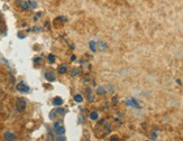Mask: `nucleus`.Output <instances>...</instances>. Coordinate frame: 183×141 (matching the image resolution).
I'll return each instance as SVG.
<instances>
[{"instance_id": "19", "label": "nucleus", "mask_w": 183, "mask_h": 141, "mask_svg": "<svg viewBox=\"0 0 183 141\" xmlns=\"http://www.w3.org/2000/svg\"><path fill=\"white\" fill-rule=\"evenodd\" d=\"M1 95H2V92H1V91H0V98H1Z\"/></svg>"}, {"instance_id": "5", "label": "nucleus", "mask_w": 183, "mask_h": 141, "mask_svg": "<svg viewBox=\"0 0 183 141\" xmlns=\"http://www.w3.org/2000/svg\"><path fill=\"white\" fill-rule=\"evenodd\" d=\"M45 78L48 82H53V81H55V75L53 72H47V73H45Z\"/></svg>"}, {"instance_id": "12", "label": "nucleus", "mask_w": 183, "mask_h": 141, "mask_svg": "<svg viewBox=\"0 0 183 141\" xmlns=\"http://www.w3.org/2000/svg\"><path fill=\"white\" fill-rule=\"evenodd\" d=\"M90 49H91L92 51H97V48H96V46H97V44H96V41H90Z\"/></svg>"}, {"instance_id": "14", "label": "nucleus", "mask_w": 183, "mask_h": 141, "mask_svg": "<svg viewBox=\"0 0 183 141\" xmlns=\"http://www.w3.org/2000/svg\"><path fill=\"white\" fill-rule=\"evenodd\" d=\"M105 88H102V86H100L99 89H98V94H100V95H102V94H105Z\"/></svg>"}, {"instance_id": "2", "label": "nucleus", "mask_w": 183, "mask_h": 141, "mask_svg": "<svg viewBox=\"0 0 183 141\" xmlns=\"http://www.w3.org/2000/svg\"><path fill=\"white\" fill-rule=\"evenodd\" d=\"M65 114V110L60 108V109H54L52 110V112L50 113V118L51 120H55V119H59L60 116H63Z\"/></svg>"}, {"instance_id": "7", "label": "nucleus", "mask_w": 183, "mask_h": 141, "mask_svg": "<svg viewBox=\"0 0 183 141\" xmlns=\"http://www.w3.org/2000/svg\"><path fill=\"white\" fill-rule=\"evenodd\" d=\"M5 139H6V140H15L16 137H15V134L11 133V132H6V133H5Z\"/></svg>"}, {"instance_id": "15", "label": "nucleus", "mask_w": 183, "mask_h": 141, "mask_svg": "<svg viewBox=\"0 0 183 141\" xmlns=\"http://www.w3.org/2000/svg\"><path fill=\"white\" fill-rule=\"evenodd\" d=\"M98 46H100V51H105L106 49V44H104V43H98Z\"/></svg>"}, {"instance_id": "4", "label": "nucleus", "mask_w": 183, "mask_h": 141, "mask_svg": "<svg viewBox=\"0 0 183 141\" xmlns=\"http://www.w3.org/2000/svg\"><path fill=\"white\" fill-rule=\"evenodd\" d=\"M54 130H55V132H56L57 134H63V133L65 132V129L63 127V123L60 122V121L54 123Z\"/></svg>"}, {"instance_id": "13", "label": "nucleus", "mask_w": 183, "mask_h": 141, "mask_svg": "<svg viewBox=\"0 0 183 141\" xmlns=\"http://www.w3.org/2000/svg\"><path fill=\"white\" fill-rule=\"evenodd\" d=\"M98 113H97V112H96V111H94V112H91V114H90V119H91V120H97V119H98Z\"/></svg>"}, {"instance_id": "16", "label": "nucleus", "mask_w": 183, "mask_h": 141, "mask_svg": "<svg viewBox=\"0 0 183 141\" xmlns=\"http://www.w3.org/2000/svg\"><path fill=\"white\" fill-rule=\"evenodd\" d=\"M48 61H50L51 63H54V62H55V57H54V55H52V54H51V55H48Z\"/></svg>"}, {"instance_id": "18", "label": "nucleus", "mask_w": 183, "mask_h": 141, "mask_svg": "<svg viewBox=\"0 0 183 141\" xmlns=\"http://www.w3.org/2000/svg\"><path fill=\"white\" fill-rule=\"evenodd\" d=\"M77 72H79V71H77V69H74V71L72 72V73H73L72 75H73V76H75V75H77Z\"/></svg>"}, {"instance_id": "6", "label": "nucleus", "mask_w": 183, "mask_h": 141, "mask_svg": "<svg viewBox=\"0 0 183 141\" xmlns=\"http://www.w3.org/2000/svg\"><path fill=\"white\" fill-rule=\"evenodd\" d=\"M127 104L129 105V106H133V108H139V104L137 103V101L135 100V99H131V100H128L127 101Z\"/></svg>"}, {"instance_id": "9", "label": "nucleus", "mask_w": 183, "mask_h": 141, "mask_svg": "<svg viewBox=\"0 0 183 141\" xmlns=\"http://www.w3.org/2000/svg\"><path fill=\"white\" fill-rule=\"evenodd\" d=\"M66 72H67V67H66L65 65H61L59 67V73L60 74H65Z\"/></svg>"}, {"instance_id": "10", "label": "nucleus", "mask_w": 183, "mask_h": 141, "mask_svg": "<svg viewBox=\"0 0 183 141\" xmlns=\"http://www.w3.org/2000/svg\"><path fill=\"white\" fill-rule=\"evenodd\" d=\"M74 101L77 103H81L83 101V98H82V95L81 94H77V95H74Z\"/></svg>"}, {"instance_id": "3", "label": "nucleus", "mask_w": 183, "mask_h": 141, "mask_svg": "<svg viewBox=\"0 0 183 141\" xmlns=\"http://www.w3.org/2000/svg\"><path fill=\"white\" fill-rule=\"evenodd\" d=\"M16 90L18 92H22V93H29L30 88L27 85L25 82H19L17 85H16Z\"/></svg>"}, {"instance_id": "17", "label": "nucleus", "mask_w": 183, "mask_h": 141, "mask_svg": "<svg viewBox=\"0 0 183 141\" xmlns=\"http://www.w3.org/2000/svg\"><path fill=\"white\" fill-rule=\"evenodd\" d=\"M152 139H156V133H152Z\"/></svg>"}, {"instance_id": "11", "label": "nucleus", "mask_w": 183, "mask_h": 141, "mask_svg": "<svg viewBox=\"0 0 183 141\" xmlns=\"http://www.w3.org/2000/svg\"><path fill=\"white\" fill-rule=\"evenodd\" d=\"M20 6H22V8H23L24 10H27L28 7H29V3H27L25 1H20Z\"/></svg>"}, {"instance_id": "8", "label": "nucleus", "mask_w": 183, "mask_h": 141, "mask_svg": "<svg viewBox=\"0 0 183 141\" xmlns=\"http://www.w3.org/2000/svg\"><path fill=\"white\" fill-rule=\"evenodd\" d=\"M62 103H63V100H62L60 96H56V98L53 100V104H54V105H61Z\"/></svg>"}, {"instance_id": "1", "label": "nucleus", "mask_w": 183, "mask_h": 141, "mask_svg": "<svg viewBox=\"0 0 183 141\" xmlns=\"http://www.w3.org/2000/svg\"><path fill=\"white\" fill-rule=\"evenodd\" d=\"M26 105H27L26 100L23 99V98H20V99H18V100L16 101V110H17L19 113H23V112L26 110Z\"/></svg>"}]
</instances>
